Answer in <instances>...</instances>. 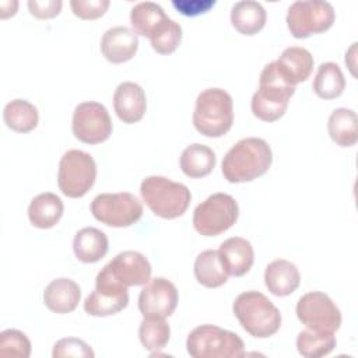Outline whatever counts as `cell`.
Here are the masks:
<instances>
[{"label":"cell","mask_w":358,"mask_h":358,"mask_svg":"<svg viewBox=\"0 0 358 358\" xmlns=\"http://www.w3.org/2000/svg\"><path fill=\"white\" fill-rule=\"evenodd\" d=\"M271 162L273 151L268 143L259 137H246L225 154L221 171L229 183H245L263 176Z\"/></svg>","instance_id":"cell-1"},{"label":"cell","mask_w":358,"mask_h":358,"mask_svg":"<svg viewBox=\"0 0 358 358\" xmlns=\"http://www.w3.org/2000/svg\"><path fill=\"white\" fill-rule=\"evenodd\" d=\"M232 310L242 329L256 338H267L280 330L278 308L259 291L239 294L234 301Z\"/></svg>","instance_id":"cell-2"},{"label":"cell","mask_w":358,"mask_h":358,"mask_svg":"<svg viewBox=\"0 0 358 358\" xmlns=\"http://www.w3.org/2000/svg\"><path fill=\"white\" fill-rule=\"evenodd\" d=\"M294 94L295 87L282 78L275 62H270L262 70L259 90L252 96V113L263 122H275L284 116Z\"/></svg>","instance_id":"cell-3"},{"label":"cell","mask_w":358,"mask_h":358,"mask_svg":"<svg viewBox=\"0 0 358 358\" xmlns=\"http://www.w3.org/2000/svg\"><path fill=\"white\" fill-rule=\"evenodd\" d=\"M234 123L232 96L222 88H207L196 98L194 129L206 137H222Z\"/></svg>","instance_id":"cell-4"},{"label":"cell","mask_w":358,"mask_h":358,"mask_svg":"<svg viewBox=\"0 0 358 358\" xmlns=\"http://www.w3.org/2000/svg\"><path fill=\"white\" fill-rule=\"evenodd\" d=\"M140 194L148 208L164 220H173L185 214L192 194L186 185L165 176H147L140 185Z\"/></svg>","instance_id":"cell-5"},{"label":"cell","mask_w":358,"mask_h":358,"mask_svg":"<svg viewBox=\"0 0 358 358\" xmlns=\"http://www.w3.org/2000/svg\"><path fill=\"white\" fill-rule=\"evenodd\" d=\"M186 350L193 358H241L245 355L242 338L214 324L194 327L186 338Z\"/></svg>","instance_id":"cell-6"},{"label":"cell","mask_w":358,"mask_h":358,"mask_svg":"<svg viewBox=\"0 0 358 358\" xmlns=\"http://www.w3.org/2000/svg\"><path fill=\"white\" fill-rule=\"evenodd\" d=\"M96 164L94 158L81 150L66 151L59 162L57 185L60 192L71 199L83 197L94 186Z\"/></svg>","instance_id":"cell-7"},{"label":"cell","mask_w":358,"mask_h":358,"mask_svg":"<svg viewBox=\"0 0 358 358\" xmlns=\"http://www.w3.org/2000/svg\"><path fill=\"white\" fill-rule=\"evenodd\" d=\"M239 207L228 193H214L193 211V227L203 236H218L238 220Z\"/></svg>","instance_id":"cell-8"},{"label":"cell","mask_w":358,"mask_h":358,"mask_svg":"<svg viewBox=\"0 0 358 358\" xmlns=\"http://www.w3.org/2000/svg\"><path fill=\"white\" fill-rule=\"evenodd\" d=\"M336 14L329 1L298 0L288 7L287 27L296 39H305L331 28Z\"/></svg>","instance_id":"cell-9"},{"label":"cell","mask_w":358,"mask_h":358,"mask_svg":"<svg viewBox=\"0 0 358 358\" xmlns=\"http://www.w3.org/2000/svg\"><path fill=\"white\" fill-rule=\"evenodd\" d=\"M90 208L99 222L113 228L130 227L143 215L141 201L129 192L98 194Z\"/></svg>","instance_id":"cell-10"},{"label":"cell","mask_w":358,"mask_h":358,"mask_svg":"<svg viewBox=\"0 0 358 358\" xmlns=\"http://www.w3.org/2000/svg\"><path fill=\"white\" fill-rule=\"evenodd\" d=\"M296 316L306 326L315 331L334 333L341 324V312L333 299L320 291L306 292L298 299Z\"/></svg>","instance_id":"cell-11"},{"label":"cell","mask_w":358,"mask_h":358,"mask_svg":"<svg viewBox=\"0 0 358 358\" xmlns=\"http://www.w3.org/2000/svg\"><path fill=\"white\" fill-rule=\"evenodd\" d=\"M71 130L77 140L85 144H99L112 134V120L108 109L94 101L81 102L73 112Z\"/></svg>","instance_id":"cell-12"},{"label":"cell","mask_w":358,"mask_h":358,"mask_svg":"<svg viewBox=\"0 0 358 358\" xmlns=\"http://www.w3.org/2000/svg\"><path fill=\"white\" fill-rule=\"evenodd\" d=\"M178 305V289L164 277L144 284L138 295V310L143 317H169Z\"/></svg>","instance_id":"cell-13"},{"label":"cell","mask_w":358,"mask_h":358,"mask_svg":"<svg viewBox=\"0 0 358 358\" xmlns=\"http://www.w3.org/2000/svg\"><path fill=\"white\" fill-rule=\"evenodd\" d=\"M103 268L117 284L126 288L147 284L151 280L152 271L148 259L134 250L117 253Z\"/></svg>","instance_id":"cell-14"},{"label":"cell","mask_w":358,"mask_h":358,"mask_svg":"<svg viewBox=\"0 0 358 358\" xmlns=\"http://www.w3.org/2000/svg\"><path fill=\"white\" fill-rule=\"evenodd\" d=\"M138 49V36L127 27H112L102 35L101 52L103 57L113 63H124L134 57Z\"/></svg>","instance_id":"cell-15"},{"label":"cell","mask_w":358,"mask_h":358,"mask_svg":"<svg viewBox=\"0 0 358 358\" xmlns=\"http://www.w3.org/2000/svg\"><path fill=\"white\" fill-rule=\"evenodd\" d=\"M113 109L123 123L133 124L140 122L147 109L144 90L131 81L119 84L113 94Z\"/></svg>","instance_id":"cell-16"},{"label":"cell","mask_w":358,"mask_h":358,"mask_svg":"<svg viewBox=\"0 0 358 358\" xmlns=\"http://www.w3.org/2000/svg\"><path fill=\"white\" fill-rule=\"evenodd\" d=\"M275 62L278 73L289 85H296L309 78L313 70V56L301 46H291L282 50Z\"/></svg>","instance_id":"cell-17"},{"label":"cell","mask_w":358,"mask_h":358,"mask_svg":"<svg viewBox=\"0 0 358 358\" xmlns=\"http://www.w3.org/2000/svg\"><path fill=\"white\" fill-rule=\"evenodd\" d=\"M301 282L298 267L285 259L270 262L264 270V284L275 296L291 295Z\"/></svg>","instance_id":"cell-18"},{"label":"cell","mask_w":358,"mask_h":358,"mask_svg":"<svg viewBox=\"0 0 358 358\" xmlns=\"http://www.w3.org/2000/svg\"><path fill=\"white\" fill-rule=\"evenodd\" d=\"M80 298L81 289L78 284L66 277L52 280L43 291V302L46 308L59 315L73 312L77 308Z\"/></svg>","instance_id":"cell-19"},{"label":"cell","mask_w":358,"mask_h":358,"mask_svg":"<svg viewBox=\"0 0 358 358\" xmlns=\"http://www.w3.org/2000/svg\"><path fill=\"white\" fill-rule=\"evenodd\" d=\"M218 252L229 275L242 277L253 266L255 252L252 243L245 238H228L221 243Z\"/></svg>","instance_id":"cell-20"},{"label":"cell","mask_w":358,"mask_h":358,"mask_svg":"<svg viewBox=\"0 0 358 358\" xmlns=\"http://www.w3.org/2000/svg\"><path fill=\"white\" fill-rule=\"evenodd\" d=\"M129 305L127 289H115L98 287L85 298L84 310L91 316H112L123 310Z\"/></svg>","instance_id":"cell-21"},{"label":"cell","mask_w":358,"mask_h":358,"mask_svg":"<svg viewBox=\"0 0 358 358\" xmlns=\"http://www.w3.org/2000/svg\"><path fill=\"white\" fill-rule=\"evenodd\" d=\"M63 210L64 206L62 199L55 193L45 192L31 200L28 206V218L34 227L48 229L60 221Z\"/></svg>","instance_id":"cell-22"},{"label":"cell","mask_w":358,"mask_h":358,"mask_svg":"<svg viewBox=\"0 0 358 358\" xmlns=\"http://www.w3.org/2000/svg\"><path fill=\"white\" fill-rule=\"evenodd\" d=\"M109 241L103 231L87 227L80 229L73 239L76 257L83 263H96L108 253Z\"/></svg>","instance_id":"cell-23"},{"label":"cell","mask_w":358,"mask_h":358,"mask_svg":"<svg viewBox=\"0 0 358 358\" xmlns=\"http://www.w3.org/2000/svg\"><path fill=\"white\" fill-rule=\"evenodd\" d=\"M228 270L218 250L207 249L199 253L194 260V277L199 284L207 288H218L228 280Z\"/></svg>","instance_id":"cell-24"},{"label":"cell","mask_w":358,"mask_h":358,"mask_svg":"<svg viewBox=\"0 0 358 358\" xmlns=\"http://www.w3.org/2000/svg\"><path fill=\"white\" fill-rule=\"evenodd\" d=\"M267 14L264 7L253 0L238 1L231 10V22L234 28L242 34L252 36L263 29L266 25Z\"/></svg>","instance_id":"cell-25"},{"label":"cell","mask_w":358,"mask_h":358,"mask_svg":"<svg viewBox=\"0 0 358 358\" xmlns=\"http://www.w3.org/2000/svg\"><path fill=\"white\" fill-rule=\"evenodd\" d=\"M330 138L340 147H352L358 141V117L352 109L337 108L327 120Z\"/></svg>","instance_id":"cell-26"},{"label":"cell","mask_w":358,"mask_h":358,"mask_svg":"<svg viewBox=\"0 0 358 358\" xmlns=\"http://www.w3.org/2000/svg\"><path fill=\"white\" fill-rule=\"evenodd\" d=\"M217 158L214 151L204 144H190L180 155V169L189 178L207 176L215 166Z\"/></svg>","instance_id":"cell-27"},{"label":"cell","mask_w":358,"mask_h":358,"mask_svg":"<svg viewBox=\"0 0 358 358\" xmlns=\"http://www.w3.org/2000/svg\"><path fill=\"white\" fill-rule=\"evenodd\" d=\"M162 7L152 1L137 3L130 11V22L136 35L150 36L168 20Z\"/></svg>","instance_id":"cell-28"},{"label":"cell","mask_w":358,"mask_h":358,"mask_svg":"<svg viewBox=\"0 0 358 358\" xmlns=\"http://www.w3.org/2000/svg\"><path fill=\"white\" fill-rule=\"evenodd\" d=\"M3 119L8 129L17 133H29L38 126L39 113L36 106L27 99H13L4 106Z\"/></svg>","instance_id":"cell-29"},{"label":"cell","mask_w":358,"mask_h":358,"mask_svg":"<svg viewBox=\"0 0 358 358\" xmlns=\"http://www.w3.org/2000/svg\"><path fill=\"white\" fill-rule=\"evenodd\" d=\"M312 88L322 99L338 98L345 88V78L340 66L333 62L322 63L317 67Z\"/></svg>","instance_id":"cell-30"},{"label":"cell","mask_w":358,"mask_h":358,"mask_svg":"<svg viewBox=\"0 0 358 358\" xmlns=\"http://www.w3.org/2000/svg\"><path fill=\"white\" fill-rule=\"evenodd\" d=\"M337 340L334 333L302 330L296 337V350L305 358H320L329 355L336 348Z\"/></svg>","instance_id":"cell-31"},{"label":"cell","mask_w":358,"mask_h":358,"mask_svg":"<svg viewBox=\"0 0 358 358\" xmlns=\"http://www.w3.org/2000/svg\"><path fill=\"white\" fill-rule=\"evenodd\" d=\"M171 337L169 324L164 317H144L138 327L141 345L151 352L162 350Z\"/></svg>","instance_id":"cell-32"},{"label":"cell","mask_w":358,"mask_h":358,"mask_svg":"<svg viewBox=\"0 0 358 358\" xmlns=\"http://www.w3.org/2000/svg\"><path fill=\"white\" fill-rule=\"evenodd\" d=\"M151 46L159 55H171L173 53L180 42H182V27L168 18L151 36Z\"/></svg>","instance_id":"cell-33"},{"label":"cell","mask_w":358,"mask_h":358,"mask_svg":"<svg viewBox=\"0 0 358 358\" xmlns=\"http://www.w3.org/2000/svg\"><path fill=\"white\" fill-rule=\"evenodd\" d=\"M31 350V341L25 333L17 329H7L0 333V357L28 358Z\"/></svg>","instance_id":"cell-34"},{"label":"cell","mask_w":358,"mask_h":358,"mask_svg":"<svg viewBox=\"0 0 358 358\" xmlns=\"http://www.w3.org/2000/svg\"><path fill=\"white\" fill-rule=\"evenodd\" d=\"M92 348L81 338L76 337H66L60 338L55 343L52 357L62 358V357H80V358H94Z\"/></svg>","instance_id":"cell-35"},{"label":"cell","mask_w":358,"mask_h":358,"mask_svg":"<svg viewBox=\"0 0 358 358\" xmlns=\"http://www.w3.org/2000/svg\"><path fill=\"white\" fill-rule=\"evenodd\" d=\"M110 1L109 0H71L70 7L73 14L81 20H96L102 17Z\"/></svg>","instance_id":"cell-36"},{"label":"cell","mask_w":358,"mask_h":358,"mask_svg":"<svg viewBox=\"0 0 358 358\" xmlns=\"http://www.w3.org/2000/svg\"><path fill=\"white\" fill-rule=\"evenodd\" d=\"M60 0H29L28 8L29 13L41 20H48L56 17L62 10Z\"/></svg>","instance_id":"cell-37"},{"label":"cell","mask_w":358,"mask_h":358,"mask_svg":"<svg viewBox=\"0 0 358 358\" xmlns=\"http://www.w3.org/2000/svg\"><path fill=\"white\" fill-rule=\"evenodd\" d=\"M214 0H173L172 6L185 17H196L214 7Z\"/></svg>","instance_id":"cell-38"}]
</instances>
